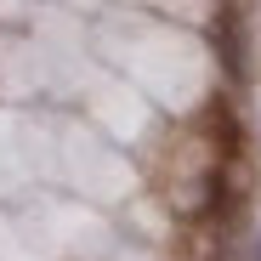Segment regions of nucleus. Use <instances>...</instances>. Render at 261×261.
<instances>
[{
  "mask_svg": "<svg viewBox=\"0 0 261 261\" xmlns=\"http://www.w3.org/2000/svg\"><path fill=\"white\" fill-rule=\"evenodd\" d=\"M250 261H261V239H255V250H250Z\"/></svg>",
  "mask_w": 261,
  "mask_h": 261,
  "instance_id": "obj_2",
  "label": "nucleus"
},
{
  "mask_svg": "<svg viewBox=\"0 0 261 261\" xmlns=\"http://www.w3.org/2000/svg\"><path fill=\"white\" fill-rule=\"evenodd\" d=\"M222 57H227V74H244V40H239L233 17H222Z\"/></svg>",
  "mask_w": 261,
  "mask_h": 261,
  "instance_id": "obj_1",
  "label": "nucleus"
}]
</instances>
